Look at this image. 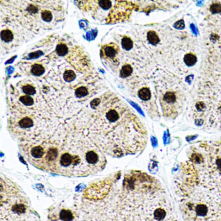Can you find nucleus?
Returning <instances> with one entry per match:
<instances>
[{"mask_svg": "<svg viewBox=\"0 0 221 221\" xmlns=\"http://www.w3.org/2000/svg\"><path fill=\"white\" fill-rule=\"evenodd\" d=\"M178 183L185 221H221V142L193 148Z\"/></svg>", "mask_w": 221, "mask_h": 221, "instance_id": "1", "label": "nucleus"}, {"mask_svg": "<svg viewBox=\"0 0 221 221\" xmlns=\"http://www.w3.org/2000/svg\"><path fill=\"white\" fill-rule=\"evenodd\" d=\"M1 221H40L21 190L3 177L1 178Z\"/></svg>", "mask_w": 221, "mask_h": 221, "instance_id": "2", "label": "nucleus"}, {"mask_svg": "<svg viewBox=\"0 0 221 221\" xmlns=\"http://www.w3.org/2000/svg\"><path fill=\"white\" fill-rule=\"evenodd\" d=\"M184 98L182 92L167 91L160 98L163 115L166 118H175L183 105Z\"/></svg>", "mask_w": 221, "mask_h": 221, "instance_id": "3", "label": "nucleus"}, {"mask_svg": "<svg viewBox=\"0 0 221 221\" xmlns=\"http://www.w3.org/2000/svg\"><path fill=\"white\" fill-rule=\"evenodd\" d=\"M119 52V47L115 44H109L104 45L101 49V56L104 58L109 59V60H114Z\"/></svg>", "mask_w": 221, "mask_h": 221, "instance_id": "4", "label": "nucleus"}, {"mask_svg": "<svg viewBox=\"0 0 221 221\" xmlns=\"http://www.w3.org/2000/svg\"><path fill=\"white\" fill-rule=\"evenodd\" d=\"M138 97L140 99H142V101H148L150 100L151 98V92L150 89L147 87L142 88V89L139 90L138 92Z\"/></svg>", "mask_w": 221, "mask_h": 221, "instance_id": "5", "label": "nucleus"}, {"mask_svg": "<svg viewBox=\"0 0 221 221\" xmlns=\"http://www.w3.org/2000/svg\"><path fill=\"white\" fill-rule=\"evenodd\" d=\"M1 38L4 42H10L13 40V34L10 30H3L1 32Z\"/></svg>", "mask_w": 221, "mask_h": 221, "instance_id": "6", "label": "nucleus"}, {"mask_svg": "<svg viewBox=\"0 0 221 221\" xmlns=\"http://www.w3.org/2000/svg\"><path fill=\"white\" fill-rule=\"evenodd\" d=\"M121 44H122V47H123L124 49L129 50L133 47V40L129 36L125 35L122 38V40H121Z\"/></svg>", "mask_w": 221, "mask_h": 221, "instance_id": "7", "label": "nucleus"}, {"mask_svg": "<svg viewBox=\"0 0 221 221\" xmlns=\"http://www.w3.org/2000/svg\"><path fill=\"white\" fill-rule=\"evenodd\" d=\"M44 72V68L40 64H35L32 69V73L35 76H40Z\"/></svg>", "mask_w": 221, "mask_h": 221, "instance_id": "8", "label": "nucleus"}, {"mask_svg": "<svg viewBox=\"0 0 221 221\" xmlns=\"http://www.w3.org/2000/svg\"><path fill=\"white\" fill-rule=\"evenodd\" d=\"M132 71H133V69H132L131 66L129 65V64H126L121 69V72H120L121 73V76H122V77H127V76H129L132 73Z\"/></svg>", "mask_w": 221, "mask_h": 221, "instance_id": "9", "label": "nucleus"}, {"mask_svg": "<svg viewBox=\"0 0 221 221\" xmlns=\"http://www.w3.org/2000/svg\"><path fill=\"white\" fill-rule=\"evenodd\" d=\"M19 126L23 128H30L33 126V121L30 118H24L19 121Z\"/></svg>", "mask_w": 221, "mask_h": 221, "instance_id": "10", "label": "nucleus"}, {"mask_svg": "<svg viewBox=\"0 0 221 221\" xmlns=\"http://www.w3.org/2000/svg\"><path fill=\"white\" fill-rule=\"evenodd\" d=\"M68 52V47L66 46L65 44L64 43H60L56 47V53L60 55H64Z\"/></svg>", "mask_w": 221, "mask_h": 221, "instance_id": "11", "label": "nucleus"}, {"mask_svg": "<svg viewBox=\"0 0 221 221\" xmlns=\"http://www.w3.org/2000/svg\"><path fill=\"white\" fill-rule=\"evenodd\" d=\"M22 89H23L24 92L28 95H32L35 92V89L32 84H25L22 87Z\"/></svg>", "mask_w": 221, "mask_h": 221, "instance_id": "12", "label": "nucleus"}, {"mask_svg": "<svg viewBox=\"0 0 221 221\" xmlns=\"http://www.w3.org/2000/svg\"><path fill=\"white\" fill-rule=\"evenodd\" d=\"M41 18L44 21L50 22L52 20V14L49 11L44 10L41 12Z\"/></svg>", "mask_w": 221, "mask_h": 221, "instance_id": "13", "label": "nucleus"}, {"mask_svg": "<svg viewBox=\"0 0 221 221\" xmlns=\"http://www.w3.org/2000/svg\"><path fill=\"white\" fill-rule=\"evenodd\" d=\"M75 93L76 95L78 97V98H82V97H84L88 94V89L85 87H78L77 89H76L75 90Z\"/></svg>", "mask_w": 221, "mask_h": 221, "instance_id": "14", "label": "nucleus"}, {"mask_svg": "<svg viewBox=\"0 0 221 221\" xmlns=\"http://www.w3.org/2000/svg\"><path fill=\"white\" fill-rule=\"evenodd\" d=\"M20 101L24 105H27V106H30V105H32L34 104V101L29 96H22L20 98Z\"/></svg>", "mask_w": 221, "mask_h": 221, "instance_id": "15", "label": "nucleus"}, {"mask_svg": "<svg viewBox=\"0 0 221 221\" xmlns=\"http://www.w3.org/2000/svg\"><path fill=\"white\" fill-rule=\"evenodd\" d=\"M148 40L150 43H152L154 44H155L159 41L158 35L154 32H150L148 33Z\"/></svg>", "mask_w": 221, "mask_h": 221, "instance_id": "16", "label": "nucleus"}, {"mask_svg": "<svg viewBox=\"0 0 221 221\" xmlns=\"http://www.w3.org/2000/svg\"><path fill=\"white\" fill-rule=\"evenodd\" d=\"M64 77L67 81H72L76 78V74L74 73V72L72 71V70H67L64 75Z\"/></svg>", "mask_w": 221, "mask_h": 221, "instance_id": "17", "label": "nucleus"}]
</instances>
